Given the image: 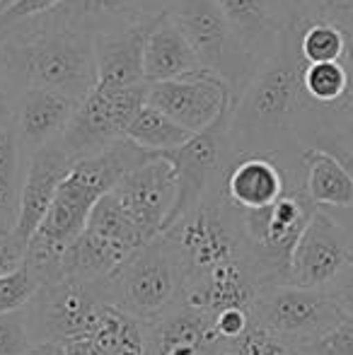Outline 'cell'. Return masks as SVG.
<instances>
[{
  "instance_id": "obj_1",
  "label": "cell",
  "mask_w": 353,
  "mask_h": 355,
  "mask_svg": "<svg viewBox=\"0 0 353 355\" xmlns=\"http://www.w3.org/2000/svg\"><path fill=\"white\" fill-rule=\"evenodd\" d=\"M300 24L283 29L278 46L235 97L230 119L232 155H302L298 145L302 61Z\"/></svg>"
},
{
  "instance_id": "obj_2",
  "label": "cell",
  "mask_w": 353,
  "mask_h": 355,
  "mask_svg": "<svg viewBox=\"0 0 353 355\" xmlns=\"http://www.w3.org/2000/svg\"><path fill=\"white\" fill-rule=\"evenodd\" d=\"M0 73L19 89H51L80 102L97 85L94 34L49 12L3 29Z\"/></svg>"
},
{
  "instance_id": "obj_3",
  "label": "cell",
  "mask_w": 353,
  "mask_h": 355,
  "mask_svg": "<svg viewBox=\"0 0 353 355\" xmlns=\"http://www.w3.org/2000/svg\"><path fill=\"white\" fill-rule=\"evenodd\" d=\"M160 237L175 254L184 288L203 281L225 263L245 261V259L250 261L242 237L240 213L223 198L221 189Z\"/></svg>"
},
{
  "instance_id": "obj_4",
  "label": "cell",
  "mask_w": 353,
  "mask_h": 355,
  "mask_svg": "<svg viewBox=\"0 0 353 355\" xmlns=\"http://www.w3.org/2000/svg\"><path fill=\"white\" fill-rule=\"evenodd\" d=\"M182 271L162 237L141 247L104 281L107 302L133 317L141 327H150L175 312L182 304Z\"/></svg>"
},
{
  "instance_id": "obj_5",
  "label": "cell",
  "mask_w": 353,
  "mask_h": 355,
  "mask_svg": "<svg viewBox=\"0 0 353 355\" xmlns=\"http://www.w3.org/2000/svg\"><path fill=\"white\" fill-rule=\"evenodd\" d=\"M315 211L317 208L307 198L305 187L291 189L286 196H281L264 211H237L247 257L261 288L291 283L293 252Z\"/></svg>"
},
{
  "instance_id": "obj_6",
  "label": "cell",
  "mask_w": 353,
  "mask_h": 355,
  "mask_svg": "<svg viewBox=\"0 0 353 355\" xmlns=\"http://www.w3.org/2000/svg\"><path fill=\"white\" fill-rule=\"evenodd\" d=\"M107 304L104 281L87 283L78 278H61L42 285L32 302L24 307L32 343L68 346L73 341L92 338Z\"/></svg>"
},
{
  "instance_id": "obj_7",
  "label": "cell",
  "mask_w": 353,
  "mask_h": 355,
  "mask_svg": "<svg viewBox=\"0 0 353 355\" xmlns=\"http://www.w3.org/2000/svg\"><path fill=\"white\" fill-rule=\"evenodd\" d=\"M167 17L179 27L196 53L203 71L218 75L230 85L232 94H240L257 66L240 46L235 32L213 0H177Z\"/></svg>"
},
{
  "instance_id": "obj_8",
  "label": "cell",
  "mask_w": 353,
  "mask_h": 355,
  "mask_svg": "<svg viewBox=\"0 0 353 355\" xmlns=\"http://www.w3.org/2000/svg\"><path fill=\"white\" fill-rule=\"evenodd\" d=\"M344 312L327 290H305L295 285L261 288L252 304V322L298 348L327 334L341 322Z\"/></svg>"
},
{
  "instance_id": "obj_9",
  "label": "cell",
  "mask_w": 353,
  "mask_h": 355,
  "mask_svg": "<svg viewBox=\"0 0 353 355\" xmlns=\"http://www.w3.org/2000/svg\"><path fill=\"white\" fill-rule=\"evenodd\" d=\"M146 87H102L94 85L78 102L73 119L61 136V145L73 159L97 155L126 141L128 126L146 104Z\"/></svg>"
},
{
  "instance_id": "obj_10",
  "label": "cell",
  "mask_w": 353,
  "mask_h": 355,
  "mask_svg": "<svg viewBox=\"0 0 353 355\" xmlns=\"http://www.w3.org/2000/svg\"><path fill=\"white\" fill-rule=\"evenodd\" d=\"M230 119L232 112L225 114L221 121L213 123L203 133H196L191 141L175 150V153L165 155L175 164L179 184L175 211L167 220L165 232L223 187V177H225L230 162L235 159L230 145Z\"/></svg>"
},
{
  "instance_id": "obj_11",
  "label": "cell",
  "mask_w": 353,
  "mask_h": 355,
  "mask_svg": "<svg viewBox=\"0 0 353 355\" xmlns=\"http://www.w3.org/2000/svg\"><path fill=\"white\" fill-rule=\"evenodd\" d=\"M298 187H305L302 155H242L227 167L221 193L235 211L255 213Z\"/></svg>"
},
{
  "instance_id": "obj_12",
  "label": "cell",
  "mask_w": 353,
  "mask_h": 355,
  "mask_svg": "<svg viewBox=\"0 0 353 355\" xmlns=\"http://www.w3.org/2000/svg\"><path fill=\"white\" fill-rule=\"evenodd\" d=\"M146 104L160 109L172 121L196 136L232 112L235 94L225 80L208 71H198L167 83L148 85Z\"/></svg>"
},
{
  "instance_id": "obj_13",
  "label": "cell",
  "mask_w": 353,
  "mask_h": 355,
  "mask_svg": "<svg viewBox=\"0 0 353 355\" xmlns=\"http://www.w3.org/2000/svg\"><path fill=\"white\" fill-rule=\"evenodd\" d=\"M114 196L136 225L143 242L150 244L167 227L172 211H175L179 184L175 164L165 155H153L148 162L119 182Z\"/></svg>"
},
{
  "instance_id": "obj_14",
  "label": "cell",
  "mask_w": 353,
  "mask_h": 355,
  "mask_svg": "<svg viewBox=\"0 0 353 355\" xmlns=\"http://www.w3.org/2000/svg\"><path fill=\"white\" fill-rule=\"evenodd\" d=\"M353 261V237L317 208L298 239L291 259V283L305 290H327Z\"/></svg>"
},
{
  "instance_id": "obj_15",
  "label": "cell",
  "mask_w": 353,
  "mask_h": 355,
  "mask_svg": "<svg viewBox=\"0 0 353 355\" xmlns=\"http://www.w3.org/2000/svg\"><path fill=\"white\" fill-rule=\"evenodd\" d=\"M73 162L76 159L61 145V138L49 143L46 148L37 150L29 157L22 184V198H19V220L12 232L22 244H27L34 237L42 220L46 218L49 208L58 193V187L71 172Z\"/></svg>"
},
{
  "instance_id": "obj_16",
  "label": "cell",
  "mask_w": 353,
  "mask_h": 355,
  "mask_svg": "<svg viewBox=\"0 0 353 355\" xmlns=\"http://www.w3.org/2000/svg\"><path fill=\"white\" fill-rule=\"evenodd\" d=\"M177 0H63L46 10L56 19L87 29L89 34L112 32V29L150 24L165 17Z\"/></svg>"
},
{
  "instance_id": "obj_17",
  "label": "cell",
  "mask_w": 353,
  "mask_h": 355,
  "mask_svg": "<svg viewBox=\"0 0 353 355\" xmlns=\"http://www.w3.org/2000/svg\"><path fill=\"white\" fill-rule=\"evenodd\" d=\"M78 102L68 94L51 92V89H27L22 92L15 114L12 133L29 162L37 150L58 141L68 128Z\"/></svg>"
},
{
  "instance_id": "obj_18",
  "label": "cell",
  "mask_w": 353,
  "mask_h": 355,
  "mask_svg": "<svg viewBox=\"0 0 353 355\" xmlns=\"http://www.w3.org/2000/svg\"><path fill=\"white\" fill-rule=\"evenodd\" d=\"M143 355H227L216 336L213 317L179 307L143 327Z\"/></svg>"
},
{
  "instance_id": "obj_19",
  "label": "cell",
  "mask_w": 353,
  "mask_h": 355,
  "mask_svg": "<svg viewBox=\"0 0 353 355\" xmlns=\"http://www.w3.org/2000/svg\"><path fill=\"white\" fill-rule=\"evenodd\" d=\"M155 22L94 34L97 85H102V87L148 85L146 75H143V49H146V39Z\"/></svg>"
},
{
  "instance_id": "obj_20",
  "label": "cell",
  "mask_w": 353,
  "mask_h": 355,
  "mask_svg": "<svg viewBox=\"0 0 353 355\" xmlns=\"http://www.w3.org/2000/svg\"><path fill=\"white\" fill-rule=\"evenodd\" d=\"M225 22L235 32L240 46L257 68L278 46L283 27L271 15L266 0H213Z\"/></svg>"
},
{
  "instance_id": "obj_21",
  "label": "cell",
  "mask_w": 353,
  "mask_h": 355,
  "mask_svg": "<svg viewBox=\"0 0 353 355\" xmlns=\"http://www.w3.org/2000/svg\"><path fill=\"white\" fill-rule=\"evenodd\" d=\"M198 71H203L201 63L177 24L167 15L157 19L146 39V49H143L146 83H167V80H177Z\"/></svg>"
},
{
  "instance_id": "obj_22",
  "label": "cell",
  "mask_w": 353,
  "mask_h": 355,
  "mask_svg": "<svg viewBox=\"0 0 353 355\" xmlns=\"http://www.w3.org/2000/svg\"><path fill=\"white\" fill-rule=\"evenodd\" d=\"M305 193L320 211L353 208V177L336 155L320 148L302 150Z\"/></svg>"
},
{
  "instance_id": "obj_23",
  "label": "cell",
  "mask_w": 353,
  "mask_h": 355,
  "mask_svg": "<svg viewBox=\"0 0 353 355\" xmlns=\"http://www.w3.org/2000/svg\"><path fill=\"white\" fill-rule=\"evenodd\" d=\"M27 159L12 131L0 133V234H12L19 220Z\"/></svg>"
},
{
  "instance_id": "obj_24",
  "label": "cell",
  "mask_w": 353,
  "mask_h": 355,
  "mask_svg": "<svg viewBox=\"0 0 353 355\" xmlns=\"http://www.w3.org/2000/svg\"><path fill=\"white\" fill-rule=\"evenodd\" d=\"M126 138L153 155H167L175 153L182 145H187L193 138V133H189L187 128L175 123L160 109L143 104L141 112L133 119V123L128 126Z\"/></svg>"
},
{
  "instance_id": "obj_25",
  "label": "cell",
  "mask_w": 353,
  "mask_h": 355,
  "mask_svg": "<svg viewBox=\"0 0 353 355\" xmlns=\"http://www.w3.org/2000/svg\"><path fill=\"white\" fill-rule=\"evenodd\" d=\"M85 230L119 244V247H126L128 252H138L141 247H146L136 225L131 223V218L126 215V211L121 208V203L117 201L114 193H107L104 198H99V203L89 213Z\"/></svg>"
},
{
  "instance_id": "obj_26",
  "label": "cell",
  "mask_w": 353,
  "mask_h": 355,
  "mask_svg": "<svg viewBox=\"0 0 353 355\" xmlns=\"http://www.w3.org/2000/svg\"><path fill=\"white\" fill-rule=\"evenodd\" d=\"M298 46L305 63L344 61L346 32L332 22H302Z\"/></svg>"
},
{
  "instance_id": "obj_27",
  "label": "cell",
  "mask_w": 353,
  "mask_h": 355,
  "mask_svg": "<svg viewBox=\"0 0 353 355\" xmlns=\"http://www.w3.org/2000/svg\"><path fill=\"white\" fill-rule=\"evenodd\" d=\"M291 355H353V314H344L336 327L315 341L293 348Z\"/></svg>"
},
{
  "instance_id": "obj_28",
  "label": "cell",
  "mask_w": 353,
  "mask_h": 355,
  "mask_svg": "<svg viewBox=\"0 0 353 355\" xmlns=\"http://www.w3.org/2000/svg\"><path fill=\"white\" fill-rule=\"evenodd\" d=\"M39 283L32 278V273L27 268H19V271L10 273V276L0 278V314L17 312L24 309L32 297L37 295Z\"/></svg>"
},
{
  "instance_id": "obj_29",
  "label": "cell",
  "mask_w": 353,
  "mask_h": 355,
  "mask_svg": "<svg viewBox=\"0 0 353 355\" xmlns=\"http://www.w3.org/2000/svg\"><path fill=\"white\" fill-rule=\"evenodd\" d=\"M32 346L27 312L17 309V312L0 314V355H22Z\"/></svg>"
},
{
  "instance_id": "obj_30",
  "label": "cell",
  "mask_w": 353,
  "mask_h": 355,
  "mask_svg": "<svg viewBox=\"0 0 353 355\" xmlns=\"http://www.w3.org/2000/svg\"><path fill=\"white\" fill-rule=\"evenodd\" d=\"M302 22H332L353 27V0H300Z\"/></svg>"
},
{
  "instance_id": "obj_31",
  "label": "cell",
  "mask_w": 353,
  "mask_h": 355,
  "mask_svg": "<svg viewBox=\"0 0 353 355\" xmlns=\"http://www.w3.org/2000/svg\"><path fill=\"white\" fill-rule=\"evenodd\" d=\"M227 355H291V348L266 329L252 324L250 331L227 348Z\"/></svg>"
},
{
  "instance_id": "obj_32",
  "label": "cell",
  "mask_w": 353,
  "mask_h": 355,
  "mask_svg": "<svg viewBox=\"0 0 353 355\" xmlns=\"http://www.w3.org/2000/svg\"><path fill=\"white\" fill-rule=\"evenodd\" d=\"M252 312L250 309H225V312L216 314L213 317V329H216V336L221 338V343L227 348L235 341H240L247 331L252 329Z\"/></svg>"
},
{
  "instance_id": "obj_33",
  "label": "cell",
  "mask_w": 353,
  "mask_h": 355,
  "mask_svg": "<svg viewBox=\"0 0 353 355\" xmlns=\"http://www.w3.org/2000/svg\"><path fill=\"white\" fill-rule=\"evenodd\" d=\"M63 0H17L15 5H10L8 10L0 12V29L10 27V24L19 22L24 17H32V15H39V12H46V10L56 8L61 5Z\"/></svg>"
},
{
  "instance_id": "obj_34",
  "label": "cell",
  "mask_w": 353,
  "mask_h": 355,
  "mask_svg": "<svg viewBox=\"0 0 353 355\" xmlns=\"http://www.w3.org/2000/svg\"><path fill=\"white\" fill-rule=\"evenodd\" d=\"M24 249L27 244L19 242L15 234H0V278L24 266Z\"/></svg>"
},
{
  "instance_id": "obj_35",
  "label": "cell",
  "mask_w": 353,
  "mask_h": 355,
  "mask_svg": "<svg viewBox=\"0 0 353 355\" xmlns=\"http://www.w3.org/2000/svg\"><path fill=\"white\" fill-rule=\"evenodd\" d=\"M19 97H22V92H19V89L15 87L12 83H10L8 75L0 73V133H3V131H12Z\"/></svg>"
},
{
  "instance_id": "obj_36",
  "label": "cell",
  "mask_w": 353,
  "mask_h": 355,
  "mask_svg": "<svg viewBox=\"0 0 353 355\" xmlns=\"http://www.w3.org/2000/svg\"><path fill=\"white\" fill-rule=\"evenodd\" d=\"M327 293L334 297L344 314H353V261L341 271V276L327 288Z\"/></svg>"
},
{
  "instance_id": "obj_37",
  "label": "cell",
  "mask_w": 353,
  "mask_h": 355,
  "mask_svg": "<svg viewBox=\"0 0 353 355\" xmlns=\"http://www.w3.org/2000/svg\"><path fill=\"white\" fill-rule=\"evenodd\" d=\"M266 5L283 29L291 27V24H302L300 0H266Z\"/></svg>"
},
{
  "instance_id": "obj_38",
  "label": "cell",
  "mask_w": 353,
  "mask_h": 355,
  "mask_svg": "<svg viewBox=\"0 0 353 355\" xmlns=\"http://www.w3.org/2000/svg\"><path fill=\"white\" fill-rule=\"evenodd\" d=\"M346 56H344V66L349 71V128H351V145L349 153L353 150V27H346Z\"/></svg>"
},
{
  "instance_id": "obj_39",
  "label": "cell",
  "mask_w": 353,
  "mask_h": 355,
  "mask_svg": "<svg viewBox=\"0 0 353 355\" xmlns=\"http://www.w3.org/2000/svg\"><path fill=\"white\" fill-rule=\"evenodd\" d=\"M22 355H66V348L61 343H42V346H32Z\"/></svg>"
},
{
  "instance_id": "obj_40",
  "label": "cell",
  "mask_w": 353,
  "mask_h": 355,
  "mask_svg": "<svg viewBox=\"0 0 353 355\" xmlns=\"http://www.w3.org/2000/svg\"><path fill=\"white\" fill-rule=\"evenodd\" d=\"M17 3V0H3V3H0V12H3V10H8L10 5H15Z\"/></svg>"
},
{
  "instance_id": "obj_41",
  "label": "cell",
  "mask_w": 353,
  "mask_h": 355,
  "mask_svg": "<svg viewBox=\"0 0 353 355\" xmlns=\"http://www.w3.org/2000/svg\"><path fill=\"white\" fill-rule=\"evenodd\" d=\"M3 37H5V32H3V29H0V44H3Z\"/></svg>"
},
{
  "instance_id": "obj_42",
  "label": "cell",
  "mask_w": 353,
  "mask_h": 355,
  "mask_svg": "<svg viewBox=\"0 0 353 355\" xmlns=\"http://www.w3.org/2000/svg\"><path fill=\"white\" fill-rule=\"evenodd\" d=\"M351 155H353V150H351Z\"/></svg>"
},
{
  "instance_id": "obj_43",
  "label": "cell",
  "mask_w": 353,
  "mask_h": 355,
  "mask_svg": "<svg viewBox=\"0 0 353 355\" xmlns=\"http://www.w3.org/2000/svg\"><path fill=\"white\" fill-rule=\"evenodd\" d=\"M0 3H3V0H0Z\"/></svg>"
}]
</instances>
